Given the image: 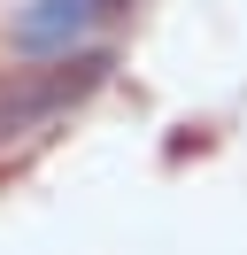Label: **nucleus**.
<instances>
[{"label":"nucleus","instance_id":"1","mask_svg":"<svg viewBox=\"0 0 247 255\" xmlns=\"http://www.w3.org/2000/svg\"><path fill=\"white\" fill-rule=\"evenodd\" d=\"M108 70H116V62H108L101 47H85V54H54L46 70H8V78H0V139H23V131L54 124L62 109H77L85 93H101Z\"/></svg>","mask_w":247,"mask_h":255},{"label":"nucleus","instance_id":"2","mask_svg":"<svg viewBox=\"0 0 247 255\" xmlns=\"http://www.w3.org/2000/svg\"><path fill=\"white\" fill-rule=\"evenodd\" d=\"M108 16H116V0H31L15 16V47L23 54H77V39Z\"/></svg>","mask_w":247,"mask_h":255}]
</instances>
